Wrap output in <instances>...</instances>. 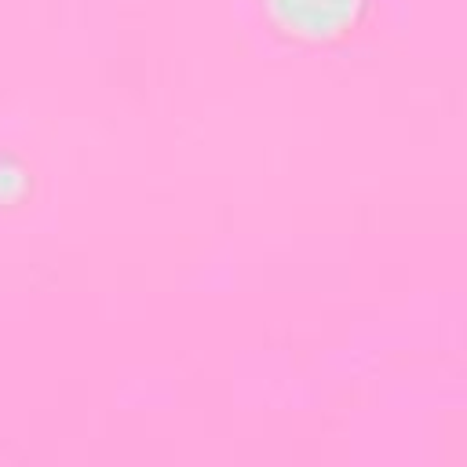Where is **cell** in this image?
Listing matches in <instances>:
<instances>
[]
</instances>
